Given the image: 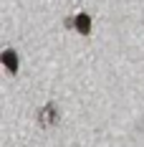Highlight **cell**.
Segmentation results:
<instances>
[{
  "label": "cell",
  "mask_w": 144,
  "mask_h": 147,
  "mask_svg": "<svg viewBox=\"0 0 144 147\" xmlns=\"http://www.w3.org/2000/svg\"><path fill=\"white\" fill-rule=\"evenodd\" d=\"M38 122H41V124H56V122H58V109H56V104H46L43 109L38 112Z\"/></svg>",
  "instance_id": "obj_1"
},
{
  "label": "cell",
  "mask_w": 144,
  "mask_h": 147,
  "mask_svg": "<svg viewBox=\"0 0 144 147\" xmlns=\"http://www.w3.org/2000/svg\"><path fill=\"white\" fill-rule=\"evenodd\" d=\"M76 28H78V33L88 36V33H91V18H88L86 13H81L78 18H76Z\"/></svg>",
  "instance_id": "obj_2"
},
{
  "label": "cell",
  "mask_w": 144,
  "mask_h": 147,
  "mask_svg": "<svg viewBox=\"0 0 144 147\" xmlns=\"http://www.w3.org/2000/svg\"><path fill=\"white\" fill-rule=\"evenodd\" d=\"M3 63H5L13 74L18 71V56H15V51H5V53H3Z\"/></svg>",
  "instance_id": "obj_3"
}]
</instances>
